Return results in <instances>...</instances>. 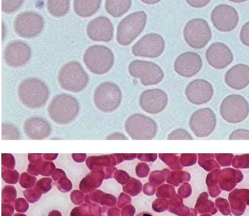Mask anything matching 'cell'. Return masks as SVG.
Masks as SVG:
<instances>
[{"mask_svg": "<svg viewBox=\"0 0 249 216\" xmlns=\"http://www.w3.org/2000/svg\"><path fill=\"white\" fill-rule=\"evenodd\" d=\"M219 111L226 122L232 124H239L249 115V104L241 95H229L223 99Z\"/></svg>", "mask_w": 249, "mask_h": 216, "instance_id": "ba28073f", "label": "cell"}, {"mask_svg": "<svg viewBox=\"0 0 249 216\" xmlns=\"http://www.w3.org/2000/svg\"><path fill=\"white\" fill-rule=\"evenodd\" d=\"M43 155V154H29L28 155L29 162L33 163L39 162L42 160Z\"/></svg>", "mask_w": 249, "mask_h": 216, "instance_id": "ab89813d", "label": "cell"}, {"mask_svg": "<svg viewBox=\"0 0 249 216\" xmlns=\"http://www.w3.org/2000/svg\"><path fill=\"white\" fill-rule=\"evenodd\" d=\"M203 61L196 53L188 52L179 55L175 61L174 71L178 75L185 78H191L201 71Z\"/></svg>", "mask_w": 249, "mask_h": 216, "instance_id": "ac0fdd59", "label": "cell"}, {"mask_svg": "<svg viewBox=\"0 0 249 216\" xmlns=\"http://www.w3.org/2000/svg\"><path fill=\"white\" fill-rule=\"evenodd\" d=\"M208 64L213 69L222 70L229 66L233 61V54L231 49L221 42H214L206 52Z\"/></svg>", "mask_w": 249, "mask_h": 216, "instance_id": "d6986e66", "label": "cell"}, {"mask_svg": "<svg viewBox=\"0 0 249 216\" xmlns=\"http://www.w3.org/2000/svg\"><path fill=\"white\" fill-rule=\"evenodd\" d=\"M197 159V155L196 154H181L180 155L181 164L185 166L195 164Z\"/></svg>", "mask_w": 249, "mask_h": 216, "instance_id": "836d02e7", "label": "cell"}, {"mask_svg": "<svg viewBox=\"0 0 249 216\" xmlns=\"http://www.w3.org/2000/svg\"><path fill=\"white\" fill-rule=\"evenodd\" d=\"M112 22L105 16L98 17L89 23L87 35L89 39L97 42H109L113 39Z\"/></svg>", "mask_w": 249, "mask_h": 216, "instance_id": "ffe728a7", "label": "cell"}, {"mask_svg": "<svg viewBox=\"0 0 249 216\" xmlns=\"http://www.w3.org/2000/svg\"><path fill=\"white\" fill-rule=\"evenodd\" d=\"M58 81L63 90L78 93L85 90L89 84V77L77 61H72L63 65L58 72Z\"/></svg>", "mask_w": 249, "mask_h": 216, "instance_id": "3957f363", "label": "cell"}, {"mask_svg": "<svg viewBox=\"0 0 249 216\" xmlns=\"http://www.w3.org/2000/svg\"><path fill=\"white\" fill-rule=\"evenodd\" d=\"M1 138L3 140L20 139L18 128L11 124H3L1 126Z\"/></svg>", "mask_w": 249, "mask_h": 216, "instance_id": "4316f807", "label": "cell"}, {"mask_svg": "<svg viewBox=\"0 0 249 216\" xmlns=\"http://www.w3.org/2000/svg\"><path fill=\"white\" fill-rule=\"evenodd\" d=\"M185 96L190 103L202 105L212 100L214 96V88L210 82L204 79H196L187 85Z\"/></svg>", "mask_w": 249, "mask_h": 216, "instance_id": "e0dca14e", "label": "cell"}, {"mask_svg": "<svg viewBox=\"0 0 249 216\" xmlns=\"http://www.w3.org/2000/svg\"><path fill=\"white\" fill-rule=\"evenodd\" d=\"M18 96L20 102L29 109H37L45 105L50 96L47 86L42 80L29 78L19 85Z\"/></svg>", "mask_w": 249, "mask_h": 216, "instance_id": "6da1fadb", "label": "cell"}, {"mask_svg": "<svg viewBox=\"0 0 249 216\" xmlns=\"http://www.w3.org/2000/svg\"><path fill=\"white\" fill-rule=\"evenodd\" d=\"M43 156L45 160H54L58 157V154H44Z\"/></svg>", "mask_w": 249, "mask_h": 216, "instance_id": "7bdbcfd3", "label": "cell"}, {"mask_svg": "<svg viewBox=\"0 0 249 216\" xmlns=\"http://www.w3.org/2000/svg\"><path fill=\"white\" fill-rule=\"evenodd\" d=\"M124 160H132L137 156L136 154H122Z\"/></svg>", "mask_w": 249, "mask_h": 216, "instance_id": "ee69618b", "label": "cell"}, {"mask_svg": "<svg viewBox=\"0 0 249 216\" xmlns=\"http://www.w3.org/2000/svg\"><path fill=\"white\" fill-rule=\"evenodd\" d=\"M229 1L234 2V3H243V2L248 1V0H229Z\"/></svg>", "mask_w": 249, "mask_h": 216, "instance_id": "7dc6e473", "label": "cell"}, {"mask_svg": "<svg viewBox=\"0 0 249 216\" xmlns=\"http://www.w3.org/2000/svg\"><path fill=\"white\" fill-rule=\"evenodd\" d=\"M24 0H1L2 12L6 14H12L21 7Z\"/></svg>", "mask_w": 249, "mask_h": 216, "instance_id": "83f0119b", "label": "cell"}, {"mask_svg": "<svg viewBox=\"0 0 249 216\" xmlns=\"http://www.w3.org/2000/svg\"><path fill=\"white\" fill-rule=\"evenodd\" d=\"M233 165L237 168H249V154L234 157Z\"/></svg>", "mask_w": 249, "mask_h": 216, "instance_id": "1f68e13d", "label": "cell"}, {"mask_svg": "<svg viewBox=\"0 0 249 216\" xmlns=\"http://www.w3.org/2000/svg\"><path fill=\"white\" fill-rule=\"evenodd\" d=\"M102 0H74L73 10L82 18H90L100 9Z\"/></svg>", "mask_w": 249, "mask_h": 216, "instance_id": "603a6c76", "label": "cell"}, {"mask_svg": "<svg viewBox=\"0 0 249 216\" xmlns=\"http://www.w3.org/2000/svg\"><path fill=\"white\" fill-rule=\"evenodd\" d=\"M160 158L172 168H178L180 158L174 154H160Z\"/></svg>", "mask_w": 249, "mask_h": 216, "instance_id": "4dcf8cb0", "label": "cell"}, {"mask_svg": "<svg viewBox=\"0 0 249 216\" xmlns=\"http://www.w3.org/2000/svg\"><path fill=\"white\" fill-rule=\"evenodd\" d=\"M157 154H139L137 158L143 162H153L157 159Z\"/></svg>", "mask_w": 249, "mask_h": 216, "instance_id": "f35d334b", "label": "cell"}, {"mask_svg": "<svg viewBox=\"0 0 249 216\" xmlns=\"http://www.w3.org/2000/svg\"><path fill=\"white\" fill-rule=\"evenodd\" d=\"M44 19L34 12H24L18 14L14 22L15 32L19 37L24 39L35 37L44 28Z\"/></svg>", "mask_w": 249, "mask_h": 216, "instance_id": "8fae6325", "label": "cell"}, {"mask_svg": "<svg viewBox=\"0 0 249 216\" xmlns=\"http://www.w3.org/2000/svg\"><path fill=\"white\" fill-rule=\"evenodd\" d=\"M147 15L139 11L126 16L117 27V40L122 46L130 45L145 28Z\"/></svg>", "mask_w": 249, "mask_h": 216, "instance_id": "5b68a950", "label": "cell"}, {"mask_svg": "<svg viewBox=\"0 0 249 216\" xmlns=\"http://www.w3.org/2000/svg\"><path fill=\"white\" fill-rule=\"evenodd\" d=\"M212 20L218 31L231 32L237 27L239 17L237 10L233 6L219 5L213 10Z\"/></svg>", "mask_w": 249, "mask_h": 216, "instance_id": "9a60e30c", "label": "cell"}, {"mask_svg": "<svg viewBox=\"0 0 249 216\" xmlns=\"http://www.w3.org/2000/svg\"><path fill=\"white\" fill-rule=\"evenodd\" d=\"M132 0H106L105 9L107 14L115 18H119L129 10Z\"/></svg>", "mask_w": 249, "mask_h": 216, "instance_id": "cb8c5ba5", "label": "cell"}, {"mask_svg": "<svg viewBox=\"0 0 249 216\" xmlns=\"http://www.w3.org/2000/svg\"><path fill=\"white\" fill-rule=\"evenodd\" d=\"M215 158L222 166H229L231 164L233 155L232 154H215Z\"/></svg>", "mask_w": 249, "mask_h": 216, "instance_id": "e575fe53", "label": "cell"}, {"mask_svg": "<svg viewBox=\"0 0 249 216\" xmlns=\"http://www.w3.org/2000/svg\"><path fill=\"white\" fill-rule=\"evenodd\" d=\"M24 131L29 139L43 140L50 136L52 128L43 118L31 117L25 120Z\"/></svg>", "mask_w": 249, "mask_h": 216, "instance_id": "7402d4cb", "label": "cell"}, {"mask_svg": "<svg viewBox=\"0 0 249 216\" xmlns=\"http://www.w3.org/2000/svg\"><path fill=\"white\" fill-rule=\"evenodd\" d=\"M168 103L167 94L160 89L145 90L139 97V105L143 111L149 114L161 113L167 107Z\"/></svg>", "mask_w": 249, "mask_h": 216, "instance_id": "5bb4252c", "label": "cell"}, {"mask_svg": "<svg viewBox=\"0 0 249 216\" xmlns=\"http://www.w3.org/2000/svg\"><path fill=\"white\" fill-rule=\"evenodd\" d=\"M225 82L232 90H244L249 85V66L246 64L234 65L227 72Z\"/></svg>", "mask_w": 249, "mask_h": 216, "instance_id": "44dd1931", "label": "cell"}, {"mask_svg": "<svg viewBox=\"0 0 249 216\" xmlns=\"http://www.w3.org/2000/svg\"><path fill=\"white\" fill-rule=\"evenodd\" d=\"M240 37L242 44L249 47V22H247L242 27L241 32H240Z\"/></svg>", "mask_w": 249, "mask_h": 216, "instance_id": "d590c367", "label": "cell"}, {"mask_svg": "<svg viewBox=\"0 0 249 216\" xmlns=\"http://www.w3.org/2000/svg\"><path fill=\"white\" fill-rule=\"evenodd\" d=\"M211 0H186L189 5L194 8H202L208 5Z\"/></svg>", "mask_w": 249, "mask_h": 216, "instance_id": "74e56055", "label": "cell"}, {"mask_svg": "<svg viewBox=\"0 0 249 216\" xmlns=\"http://www.w3.org/2000/svg\"><path fill=\"white\" fill-rule=\"evenodd\" d=\"M168 140H193V137L184 129L178 128L168 135Z\"/></svg>", "mask_w": 249, "mask_h": 216, "instance_id": "f546056e", "label": "cell"}, {"mask_svg": "<svg viewBox=\"0 0 249 216\" xmlns=\"http://www.w3.org/2000/svg\"><path fill=\"white\" fill-rule=\"evenodd\" d=\"M217 124L216 116L211 108H204L192 114L189 126L199 138H205L214 132Z\"/></svg>", "mask_w": 249, "mask_h": 216, "instance_id": "7c38bea8", "label": "cell"}, {"mask_svg": "<svg viewBox=\"0 0 249 216\" xmlns=\"http://www.w3.org/2000/svg\"><path fill=\"white\" fill-rule=\"evenodd\" d=\"M128 72L132 77L141 80L144 86H155L164 79V73L161 67L151 61L136 60L128 66Z\"/></svg>", "mask_w": 249, "mask_h": 216, "instance_id": "9c48e42d", "label": "cell"}, {"mask_svg": "<svg viewBox=\"0 0 249 216\" xmlns=\"http://www.w3.org/2000/svg\"><path fill=\"white\" fill-rule=\"evenodd\" d=\"M107 140H128L127 137L122 133H113L107 137Z\"/></svg>", "mask_w": 249, "mask_h": 216, "instance_id": "60d3db41", "label": "cell"}, {"mask_svg": "<svg viewBox=\"0 0 249 216\" xmlns=\"http://www.w3.org/2000/svg\"><path fill=\"white\" fill-rule=\"evenodd\" d=\"M141 1L148 5H153V4L159 3L161 0H141Z\"/></svg>", "mask_w": 249, "mask_h": 216, "instance_id": "f6af8a7d", "label": "cell"}, {"mask_svg": "<svg viewBox=\"0 0 249 216\" xmlns=\"http://www.w3.org/2000/svg\"><path fill=\"white\" fill-rule=\"evenodd\" d=\"M229 140H249V130L237 129L230 135Z\"/></svg>", "mask_w": 249, "mask_h": 216, "instance_id": "d6a6232c", "label": "cell"}, {"mask_svg": "<svg viewBox=\"0 0 249 216\" xmlns=\"http://www.w3.org/2000/svg\"><path fill=\"white\" fill-rule=\"evenodd\" d=\"M1 162L4 166L13 168L15 165V159L12 154H2Z\"/></svg>", "mask_w": 249, "mask_h": 216, "instance_id": "8d00e7d4", "label": "cell"}, {"mask_svg": "<svg viewBox=\"0 0 249 216\" xmlns=\"http://www.w3.org/2000/svg\"><path fill=\"white\" fill-rule=\"evenodd\" d=\"M83 60L89 71L100 75L110 71L113 66L115 57L112 51L107 46L93 45L86 50Z\"/></svg>", "mask_w": 249, "mask_h": 216, "instance_id": "277c9868", "label": "cell"}, {"mask_svg": "<svg viewBox=\"0 0 249 216\" xmlns=\"http://www.w3.org/2000/svg\"><path fill=\"white\" fill-rule=\"evenodd\" d=\"M80 109L79 104L73 96L58 95L48 106V113L53 122L60 126L69 124L75 119Z\"/></svg>", "mask_w": 249, "mask_h": 216, "instance_id": "7a4b0ae2", "label": "cell"}, {"mask_svg": "<svg viewBox=\"0 0 249 216\" xmlns=\"http://www.w3.org/2000/svg\"><path fill=\"white\" fill-rule=\"evenodd\" d=\"M71 0H47L48 12L54 18H62L68 13Z\"/></svg>", "mask_w": 249, "mask_h": 216, "instance_id": "484cf974", "label": "cell"}, {"mask_svg": "<svg viewBox=\"0 0 249 216\" xmlns=\"http://www.w3.org/2000/svg\"><path fill=\"white\" fill-rule=\"evenodd\" d=\"M122 100V91L119 87L113 82H103L94 90V105L103 113H109L115 111L120 107Z\"/></svg>", "mask_w": 249, "mask_h": 216, "instance_id": "8992f818", "label": "cell"}, {"mask_svg": "<svg viewBox=\"0 0 249 216\" xmlns=\"http://www.w3.org/2000/svg\"><path fill=\"white\" fill-rule=\"evenodd\" d=\"M199 163L200 166L208 169L217 166L216 162L214 160L215 156L213 154H199Z\"/></svg>", "mask_w": 249, "mask_h": 216, "instance_id": "f1b7e54d", "label": "cell"}, {"mask_svg": "<svg viewBox=\"0 0 249 216\" xmlns=\"http://www.w3.org/2000/svg\"><path fill=\"white\" fill-rule=\"evenodd\" d=\"M71 156H72L75 162H83L86 160L87 155L86 154H73Z\"/></svg>", "mask_w": 249, "mask_h": 216, "instance_id": "b9f144b4", "label": "cell"}, {"mask_svg": "<svg viewBox=\"0 0 249 216\" xmlns=\"http://www.w3.org/2000/svg\"><path fill=\"white\" fill-rule=\"evenodd\" d=\"M165 48V42L161 36L151 33L143 36L133 46L132 54L137 57L156 58L161 56Z\"/></svg>", "mask_w": 249, "mask_h": 216, "instance_id": "4fadbf2b", "label": "cell"}, {"mask_svg": "<svg viewBox=\"0 0 249 216\" xmlns=\"http://www.w3.org/2000/svg\"><path fill=\"white\" fill-rule=\"evenodd\" d=\"M136 216H153V214L148 213V212H142L138 214Z\"/></svg>", "mask_w": 249, "mask_h": 216, "instance_id": "bcb514c9", "label": "cell"}, {"mask_svg": "<svg viewBox=\"0 0 249 216\" xmlns=\"http://www.w3.org/2000/svg\"><path fill=\"white\" fill-rule=\"evenodd\" d=\"M123 161L124 158L122 154H114L111 155L89 157L86 162L89 168H92L96 166L116 164V163H119Z\"/></svg>", "mask_w": 249, "mask_h": 216, "instance_id": "d4e9b609", "label": "cell"}, {"mask_svg": "<svg viewBox=\"0 0 249 216\" xmlns=\"http://www.w3.org/2000/svg\"><path fill=\"white\" fill-rule=\"evenodd\" d=\"M183 37L188 45L194 49H202L212 39V31L206 20L193 19L185 25Z\"/></svg>", "mask_w": 249, "mask_h": 216, "instance_id": "30bf717a", "label": "cell"}, {"mask_svg": "<svg viewBox=\"0 0 249 216\" xmlns=\"http://www.w3.org/2000/svg\"><path fill=\"white\" fill-rule=\"evenodd\" d=\"M126 133L132 140H152L158 132L155 120L142 114L135 113L126 119L124 124Z\"/></svg>", "mask_w": 249, "mask_h": 216, "instance_id": "52a82bcc", "label": "cell"}, {"mask_svg": "<svg viewBox=\"0 0 249 216\" xmlns=\"http://www.w3.org/2000/svg\"><path fill=\"white\" fill-rule=\"evenodd\" d=\"M30 46L25 42L15 41L10 42L4 50V60L6 65L12 68L24 66L31 58Z\"/></svg>", "mask_w": 249, "mask_h": 216, "instance_id": "2e32d148", "label": "cell"}]
</instances>
